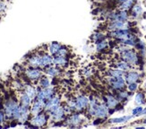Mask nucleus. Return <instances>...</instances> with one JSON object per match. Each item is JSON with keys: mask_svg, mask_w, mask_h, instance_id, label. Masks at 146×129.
<instances>
[{"mask_svg": "<svg viewBox=\"0 0 146 129\" xmlns=\"http://www.w3.org/2000/svg\"><path fill=\"white\" fill-rule=\"evenodd\" d=\"M61 103V99L59 96H53L51 99H49L46 101L45 104V109L44 110L47 111L48 109H49L53 106H56V105H60Z\"/></svg>", "mask_w": 146, "mask_h": 129, "instance_id": "obj_18", "label": "nucleus"}, {"mask_svg": "<svg viewBox=\"0 0 146 129\" xmlns=\"http://www.w3.org/2000/svg\"><path fill=\"white\" fill-rule=\"evenodd\" d=\"M109 115V108L105 103H99L95 108V115L97 118H105Z\"/></svg>", "mask_w": 146, "mask_h": 129, "instance_id": "obj_11", "label": "nucleus"}, {"mask_svg": "<svg viewBox=\"0 0 146 129\" xmlns=\"http://www.w3.org/2000/svg\"><path fill=\"white\" fill-rule=\"evenodd\" d=\"M68 53H69V51H68V49L66 48V47H61V49H59V51L58 52V56H62V57H66L67 55H68Z\"/></svg>", "mask_w": 146, "mask_h": 129, "instance_id": "obj_36", "label": "nucleus"}, {"mask_svg": "<svg viewBox=\"0 0 146 129\" xmlns=\"http://www.w3.org/2000/svg\"><path fill=\"white\" fill-rule=\"evenodd\" d=\"M40 57H41V54H35L28 57L29 66L31 67H36V68L40 67V64H41Z\"/></svg>", "mask_w": 146, "mask_h": 129, "instance_id": "obj_14", "label": "nucleus"}, {"mask_svg": "<svg viewBox=\"0 0 146 129\" xmlns=\"http://www.w3.org/2000/svg\"><path fill=\"white\" fill-rule=\"evenodd\" d=\"M108 46H109V42H108L107 41H105V40H103V41L96 43V49L98 51H102L105 49H107Z\"/></svg>", "mask_w": 146, "mask_h": 129, "instance_id": "obj_32", "label": "nucleus"}, {"mask_svg": "<svg viewBox=\"0 0 146 129\" xmlns=\"http://www.w3.org/2000/svg\"><path fill=\"white\" fill-rule=\"evenodd\" d=\"M66 115V113L65 111L64 107H61V106L58 109H56V111H54L51 114H49L50 118H52V120L53 121H56V122H60L63 119H65Z\"/></svg>", "mask_w": 146, "mask_h": 129, "instance_id": "obj_10", "label": "nucleus"}, {"mask_svg": "<svg viewBox=\"0 0 146 129\" xmlns=\"http://www.w3.org/2000/svg\"><path fill=\"white\" fill-rule=\"evenodd\" d=\"M31 115V111L29 107H24L20 104V117L17 119V122L20 124H24L25 122H27L29 120Z\"/></svg>", "mask_w": 146, "mask_h": 129, "instance_id": "obj_9", "label": "nucleus"}, {"mask_svg": "<svg viewBox=\"0 0 146 129\" xmlns=\"http://www.w3.org/2000/svg\"><path fill=\"white\" fill-rule=\"evenodd\" d=\"M133 116H139V115H141L143 113V108L141 106H138L136 108H135L134 109H133Z\"/></svg>", "mask_w": 146, "mask_h": 129, "instance_id": "obj_37", "label": "nucleus"}, {"mask_svg": "<svg viewBox=\"0 0 146 129\" xmlns=\"http://www.w3.org/2000/svg\"><path fill=\"white\" fill-rule=\"evenodd\" d=\"M5 118V112L2 110V109H0V125H1L4 122Z\"/></svg>", "mask_w": 146, "mask_h": 129, "instance_id": "obj_41", "label": "nucleus"}, {"mask_svg": "<svg viewBox=\"0 0 146 129\" xmlns=\"http://www.w3.org/2000/svg\"><path fill=\"white\" fill-rule=\"evenodd\" d=\"M53 96H55V89L53 87L48 88H37V97L36 100L47 101L48 100L51 99Z\"/></svg>", "mask_w": 146, "mask_h": 129, "instance_id": "obj_1", "label": "nucleus"}, {"mask_svg": "<svg viewBox=\"0 0 146 129\" xmlns=\"http://www.w3.org/2000/svg\"><path fill=\"white\" fill-rule=\"evenodd\" d=\"M143 123H144V124H146V118H145V119L143 120Z\"/></svg>", "mask_w": 146, "mask_h": 129, "instance_id": "obj_47", "label": "nucleus"}, {"mask_svg": "<svg viewBox=\"0 0 146 129\" xmlns=\"http://www.w3.org/2000/svg\"><path fill=\"white\" fill-rule=\"evenodd\" d=\"M50 84H51V82H50L49 79L46 76H41L40 79L39 80V85L41 88H48L50 86Z\"/></svg>", "mask_w": 146, "mask_h": 129, "instance_id": "obj_28", "label": "nucleus"}, {"mask_svg": "<svg viewBox=\"0 0 146 129\" xmlns=\"http://www.w3.org/2000/svg\"><path fill=\"white\" fill-rule=\"evenodd\" d=\"M142 114H146V108L144 109H143V113Z\"/></svg>", "mask_w": 146, "mask_h": 129, "instance_id": "obj_46", "label": "nucleus"}, {"mask_svg": "<svg viewBox=\"0 0 146 129\" xmlns=\"http://www.w3.org/2000/svg\"><path fill=\"white\" fill-rule=\"evenodd\" d=\"M13 86H14L17 90H24V88H25V86L23 84V83L20 81H18V80H15L14 82H13Z\"/></svg>", "mask_w": 146, "mask_h": 129, "instance_id": "obj_35", "label": "nucleus"}, {"mask_svg": "<svg viewBox=\"0 0 146 129\" xmlns=\"http://www.w3.org/2000/svg\"><path fill=\"white\" fill-rule=\"evenodd\" d=\"M101 123H102V118H98V119L93 122V125H100Z\"/></svg>", "mask_w": 146, "mask_h": 129, "instance_id": "obj_43", "label": "nucleus"}, {"mask_svg": "<svg viewBox=\"0 0 146 129\" xmlns=\"http://www.w3.org/2000/svg\"><path fill=\"white\" fill-rule=\"evenodd\" d=\"M107 81L112 86V88L115 90H122L125 85V79L123 78V76L117 77V78L110 76V78L107 79Z\"/></svg>", "mask_w": 146, "mask_h": 129, "instance_id": "obj_6", "label": "nucleus"}, {"mask_svg": "<svg viewBox=\"0 0 146 129\" xmlns=\"http://www.w3.org/2000/svg\"><path fill=\"white\" fill-rule=\"evenodd\" d=\"M125 82H127L128 83L131 82H135L139 79V74L136 72H129L125 74Z\"/></svg>", "mask_w": 146, "mask_h": 129, "instance_id": "obj_25", "label": "nucleus"}, {"mask_svg": "<svg viewBox=\"0 0 146 129\" xmlns=\"http://www.w3.org/2000/svg\"><path fill=\"white\" fill-rule=\"evenodd\" d=\"M81 122H82V118L79 114H74V115L70 116L67 119L68 125H70V126H72V127L77 126Z\"/></svg>", "mask_w": 146, "mask_h": 129, "instance_id": "obj_19", "label": "nucleus"}, {"mask_svg": "<svg viewBox=\"0 0 146 129\" xmlns=\"http://www.w3.org/2000/svg\"><path fill=\"white\" fill-rule=\"evenodd\" d=\"M40 61H41V64H40V68H45L47 66H51L53 64V57L51 55L48 54H41V57H40Z\"/></svg>", "mask_w": 146, "mask_h": 129, "instance_id": "obj_15", "label": "nucleus"}, {"mask_svg": "<svg viewBox=\"0 0 146 129\" xmlns=\"http://www.w3.org/2000/svg\"><path fill=\"white\" fill-rule=\"evenodd\" d=\"M53 64L56 66H66L68 64V59H66V57L56 55L53 57Z\"/></svg>", "mask_w": 146, "mask_h": 129, "instance_id": "obj_17", "label": "nucleus"}, {"mask_svg": "<svg viewBox=\"0 0 146 129\" xmlns=\"http://www.w3.org/2000/svg\"><path fill=\"white\" fill-rule=\"evenodd\" d=\"M122 57L124 61L127 62L130 64H138V57L135 54L131 49H126L124 52H122Z\"/></svg>", "mask_w": 146, "mask_h": 129, "instance_id": "obj_7", "label": "nucleus"}, {"mask_svg": "<svg viewBox=\"0 0 146 129\" xmlns=\"http://www.w3.org/2000/svg\"><path fill=\"white\" fill-rule=\"evenodd\" d=\"M45 104H46V101L40 100H36L35 99L33 104L31 105V107L30 108L31 115L35 116L37 114L42 112L44 109H45Z\"/></svg>", "mask_w": 146, "mask_h": 129, "instance_id": "obj_8", "label": "nucleus"}, {"mask_svg": "<svg viewBox=\"0 0 146 129\" xmlns=\"http://www.w3.org/2000/svg\"><path fill=\"white\" fill-rule=\"evenodd\" d=\"M127 88H128V90H129L130 92H135V90L137 89V84H136L135 82H131V83H129V84H128Z\"/></svg>", "mask_w": 146, "mask_h": 129, "instance_id": "obj_38", "label": "nucleus"}, {"mask_svg": "<svg viewBox=\"0 0 146 129\" xmlns=\"http://www.w3.org/2000/svg\"><path fill=\"white\" fill-rule=\"evenodd\" d=\"M99 12H100V9L99 8H95L93 11H92V15H97L99 14Z\"/></svg>", "mask_w": 146, "mask_h": 129, "instance_id": "obj_44", "label": "nucleus"}, {"mask_svg": "<svg viewBox=\"0 0 146 129\" xmlns=\"http://www.w3.org/2000/svg\"><path fill=\"white\" fill-rule=\"evenodd\" d=\"M127 19H128L127 10H120L119 12H116V19L115 20L121 21V22H126L127 21Z\"/></svg>", "mask_w": 146, "mask_h": 129, "instance_id": "obj_24", "label": "nucleus"}, {"mask_svg": "<svg viewBox=\"0 0 146 129\" xmlns=\"http://www.w3.org/2000/svg\"><path fill=\"white\" fill-rule=\"evenodd\" d=\"M45 69V74L48 76H51V77H56V76H58L61 72H60V69L58 67H56V66H47L44 68Z\"/></svg>", "mask_w": 146, "mask_h": 129, "instance_id": "obj_20", "label": "nucleus"}, {"mask_svg": "<svg viewBox=\"0 0 146 129\" xmlns=\"http://www.w3.org/2000/svg\"><path fill=\"white\" fill-rule=\"evenodd\" d=\"M30 123L36 127H42L48 123V116L46 115V113L40 112L33 116V118L31 119Z\"/></svg>", "mask_w": 146, "mask_h": 129, "instance_id": "obj_3", "label": "nucleus"}, {"mask_svg": "<svg viewBox=\"0 0 146 129\" xmlns=\"http://www.w3.org/2000/svg\"><path fill=\"white\" fill-rule=\"evenodd\" d=\"M24 92H26L31 100H35L37 97V89L33 85H26L24 88Z\"/></svg>", "mask_w": 146, "mask_h": 129, "instance_id": "obj_23", "label": "nucleus"}, {"mask_svg": "<svg viewBox=\"0 0 146 129\" xmlns=\"http://www.w3.org/2000/svg\"><path fill=\"white\" fill-rule=\"evenodd\" d=\"M109 74L112 77H116V78H117V77H121L124 75V72L122 70H119V69H116V70H110L109 72Z\"/></svg>", "mask_w": 146, "mask_h": 129, "instance_id": "obj_34", "label": "nucleus"}, {"mask_svg": "<svg viewBox=\"0 0 146 129\" xmlns=\"http://www.w3.org/2000/svg\"><path fill=\"white\" fill-rule=\"evenodd\" d=\"M62 45L58 42H51L48 46V52L51 56H56L61 49Z\"/></svg>", "mask_w": 146, "mask_h": 129, "instance_id": "obj_22", "label": "nucleus"}, {"mask_svg": "<svg viewBox=\"0 0 146 129\" xmlns=\"http://www.w3.org/2000/svg\"><path fill=\"white\" fill-rule=\"evenodd\" d=\"M135 103H136V104H138V105L143 104V103L145 102V100H144V94L143 92H138L135 95Z\"/></svg>", "mask_w": 146, "mask_h": 129, "instance_id": "obj_33", "label": "nucleus"}, {"mask_svg": "<svg viewBox=\"0 0 146 129\" xmlns=\"http://www.w3.org/2000/svg\"><path fill=\"white\" fill-rule=\"evenodd\" d=\"M116 66H117V69H119V70H122V71H127L129 70L130 66H129V64L125 61H120V62H117L116 64Z\"/></svg>", "mask_w": 146, "mask_h": 129, "instance_id": "obj_31", "label": "nucleus"}, {"mask_svg": "<svg viewBox=\"0 0 146 129\" xmlns=\"http://www.w3.org/2000/svg\"><path fill=\"white\" fill-rule=\"evenodd\" d=\"M6 10V5L3 2H0V14L5 13Z\"/></svg>", "mask_w": 146, "mask_h": 129, "instance_id": "obj_42", "label": "nucleus"}, {"mask_svg": "<svg viewBox=\"0 0 146 129\" xmlns=\"http://www.w3.org/2000/svg\"><path fill=\"white\" fill-rule=\"evenodd\" d=\"M127 97H128V93L126 92H119V94H118V98L122 99V100L126 99Z\"/></svg>", "mask_w": 146, "mask_h": 129, "instance_id": "obj_40", "label": "nucleus"}, {"mask_svg": "<svg viewBox=\"0 0 146 129\" xmlns=\"http://www.w3.org/2000/svg\"><path fill=\"white\" fill-rule=\"evenodd\" d=\"M125 1H126V0H117V3L120 5V4H122V3L125 2Z\"/></svg>", "mask_w": 146, "mask_h": 129, "instance_id": "obj_45", "label": "nucleus"}, {"mask_svg": "<svg viewBox=\"0 0 146 129\" xmlns=\"http://www.w3.org/2000/svg\"><path fill=\"white\" fill-rule=\"evenodd\" d=\"M18 101L15 99H8L4 102V112L5 114V118L8 119H13V113L15 109L18 107Z\"/></svg>", "mask_w": 146, "mask_h": 129, "instance_id": "obj_2", "label": "nucleus"}, {"mask_svg": "<svg viewBox=\"0 0 146 129\" xmlns=\"http://www.w3.org/2000/svg\"><path fill=\"white\" fill-rule=\"evenodd\" d=\"M103 100L105 104L109 108H115L117 105L118 104V100L112 95H106L103 97Z\"/></svg>", "mask_w": 146, "mask_h": 129, "instance_id": "obj_16", "label": "nucleus"}, {"mask_svg": "<svg viewBox=\"0 0 146 129\" xmlns=\"http://www.w3.org/2000/svg\"><path fill=\"white\" fill-rule=\"evenodd\" d=\"M130 34V30L128 29H119L116 31H111L110 35L112 38H116L117 40H122V39H126Z\"/></svg>", "mask_w": 146, "mask_h": 129, "instance_id": "obj_12", "label": "nucleus"}, {"mask_svg": "<svg viewBox=\"0 0 146 129\" xmlns=\"http://www.w3.org/2000/svg\"><path fill=\"white\" fill-rule=\"evenodd\" d=\"M24 74L30 81L34 82L39 81L40 79V77L42 76V71L36 67H30L25 70Z\"/></svg>", "mask_w": 146, "mask_h": 129, "instance_id": "obj_4", "label": "nucleus"}, {"mask_svg": "<svg viewBox=\"0 0 146 129\" xmlns=\"http://www.w3.org/2000/svg\"><path fill=\"white\" fill-rule=\"evenodd\" d=\"M31 100H33L30 98L29 95L26 92H23L21 93V95H20V104L22 106L29 107L30 108Z\"/></svg>", "mask_w": 146, "mask_h": 129, "instance_id": "obj_21", "label": "nucleus"}, {"mask_svg": "<svg viewBox=\"0 0 146 129\" xmlns=\"http://www.w3.org/2000/svg\"><path fill=\"white\" fill-rule=\"evenodd\" d=\"M92 40L95 42V43H98L101 41L105 40V35L102 33V32H96L92 36Z\"/></svg>", "mask_w": 146, "mask_h": 129, "instance_id": "obj_30", "label": "nucleus"}, {"mask_svg": "<svg viewBox=\"0 0 146 129\" xmlns=\"http://www.w3.org/2000/svg\"><path fill=\"white\" fill-rule=\"evenodd\" d=\"M135 0H126V1L123 2L122 4L119 5V8L121 10H128L131 7H133Z\"/></svg>", "mask_w": 146, "mask_h": 129, "instance_id": "obj_29", "label": "nucleus"}, {"mask_svg": "<svg viewBox=\"0 0 146 129\" xmlns=\"http://www.w3.org/2000/svg\"><path fill=\"white\" fill-rule=\"evenodd\" d=\"M143 14V7L141 6V5L139 4H136L133 6L132 8V16L135 17V18H137L138 16H140L141 15Z\"/></svg>", "mask_w": 146, "mask_h": 129, "instance_id": "obj_26", "label": "nucleus"}, {"mask_svg": "<svg viewBox=\"0 0 146 129\" xmlns=\"http://www.w3.org/2000/svg\"><path fill=\"white\" fill-rule=\"evenodd\" d=\"M89 102H90V99L85 95L77 96L75 99V109L78 111L84 110L89 106Z\"/></svg>", "mask_w": 146, "mask_h": 129, "instance_id": "obj_5", "label": "nucleus"}, {"mask_svg": "<svg viewBox=\"0 0 146 129\" xmlns=\"http://www.w3.org/2000/svg\"><path fill=\"white\" fill-rule=\"evenodd\" d=\"M132 118H134V116H125V117L121 118H111L110 120V123H115V124H120V123H125L128 120H130Z\"/></svg>", "mask_w": 146, "mask_h": 129, "instance_id": "obj_27", "label": "nucleus"}, {"mask_svg": "<svg viewBox=\"0 0 146 129\" xmlns=\"http://www.w3.org/2000/svg\"><path fill=\"white\" fill-rule=\"evenodd\" d=\"M92 69L91 68H84V76H86V77H89V76H91L92 75Z\"/></svg>", "mask_w": 146, "mask_h": 129, "instance_id": "obj_39", "label": "nucleus"}, {"mask_svg": "<svg viewBox=\"0 0 146 129\" xmlns=\"http://www.w3.org/2000/svg\"><path fill=\"white\" fill-rule=\"evenodd\" d=\"M129 25H128V22H121V21H110L109 26H108V29L110 31H116V30H119V29H128Z\"/></svg>", "mask_w": 146, "mask_h": 129, "instance_id": "obj_13", "label": "nucleus"}]
</instances>
